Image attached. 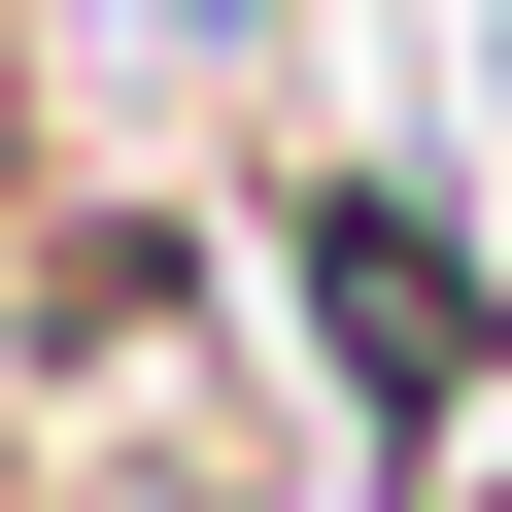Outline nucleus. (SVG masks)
I'll return each mask as SVG.
<instances>
[{"mask_svg":"<svg viewBox=\"0 0 512 512\" xmlns=\"http://www.w3.org/2000/svg\"><path fill=\"white\" fill-rule=\"evenodd\" d=\"M69 35H103L137 103H239V69H274V0H69Z\"/></svg>","mask_w":512,"mask_h":512,"instance_id":"f03ea898","label":"nucleus"},{"mask_svg":"<svg viewBox=\"0 0 512 512\" xmlns=\"http://www.w3.org/2000/svg\"><path fill=\"white\" fill-rule=\"evenodd\" d=\"M274 308H308V376H342V444H376V478L512 410V239H478L444 171H376V137H342V171H274Z\"/></svg>","mask_w":512,"mask_h":512,"instance_id":"f257e3e1","label":"nucleus"},{"mask_svg":"<svg viewBox=\"0 0 512 512\" xmlns=\"http://www.w3.org/2000/svg\"><path fill=\"white\" fill-rule=\"evenodd\" d=\"M478 137H512V0H478Z\"/></svg>","mask_w":512,"mask_h":512,"instance_id":"7ed1b4c3","label":"nucleus"}]
</instances>
